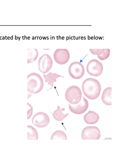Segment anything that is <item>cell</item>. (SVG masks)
<instances>
[{"mask_svg": "<svg viewBox=\"0 0 130 153\" xmlns=\"http://www.w3.org/2000/svg\"><path fill=\"white\" fill-rule=\"evenodd\" d=\"M82 88L85 96L90 100L97 98L101 89L100 84L98 80L91 78L84 80L82 83Z\"/></svg>", "mask_w": 130, "mask_h": 153, "instance_id": "obj_1", "label": "cell"}, {"mask_svg": "<svg viewBox=\"0 0 130 153\" xmlns=\"http://www.w3.org/2000/svg\"><path fill=\"white\" fill-rule=\"evenodd\" d=\"M27 90L32 94L40 92L44 86L43 80L41 76L36 73L29 74L27 77Z\"/></svg>", "mask_w": 130, "mask_h": 153, "instance_id": "obj_2", "label": "cell"}, {"mask_svg": "<svg viewBox=\"0 0 130 153\" xmlns=\"http://www.w3.org/2000/svg\"><path fill=\"white\" fill-rule=\"evenodd\" d=\"M82 96V93L80 88L75 85L69 87L65 93L66 100L73 105L78 103L81 100Z\"/></svg>", "mask_w": 130, "mask_h": 153, "instance_id": "obj_3", "label": "cell"}, {"mask_svg": "<svg viewBox=\"0 0 130 153\" xmlns=\"http://www.w3.org/2000/svg\"><path fill=\"white\" fill-rule=\"evenodd\" d=\"M101 132L99 128L96 126H88L84 128L81 133L82 139L96 140L100 139Z\"/></svg>", "mask_w": 130, "mask_h": 153, "instance_id": "obj_4", "label": "cell"}, {"mask_svg": "<svg viewBox=\"0 0 130 153\" xmlns=\"http://www.w3.org/2000/svg\"><path fill=\"white\" fill-rule=\"evenodd\" d=\"M68 71L70 76L73 78L79 79L82 78L85 73L83 65L78 62L72 63L69 65Z\"/></svg>", "mask_w": 130, "mask_h": 153, "instance_id": "obj_5", "label": "cell"}, {"mask_svg": "<svg viewBox=\"0 0 130 153\" xmlns=\"http://www.w3.org/2000/svg\"><path fill=\"white\" fill-rule=\"evenodd\" d=\"M86 70L90 75L99 76L102 73L103 66L102 64L96 59L90 60L87 64Z\"/></svg>", "mask_w": 130, "mask_h": 153, "instance_id": "obj_6", "label": "cell"}, {"mask_svg": "<svg viewBox=\"0 0 130 153\" xmlns=\"http://www.w3.org/2000/svg\"><path fill=\"white\" fill-rule=\"evenodd\" d=\"M50 119L48 115L42 112H39L33 117V124L38 128H43L47 126L50 123Z\"/></svg>", "mask_w": 130, "mask_h": 153, "instance_id": "obj_7", "label": "cell"}, {"mask_svg": "<svg viewBox=\"0 0 130 153\" xmlns=\"http://www.w3.org/2000/svg\"><path fill=\"white\" fill-rule=\"evenodd\" d=\"M53 61L50 56L47 54L42 56L38 61V69L44 74L48 72L51 69Z\"/></svg>", "mask_w": 130, "mask_h": 153, "instance_id": "obj_8", "label": "cell"}, {"mask_svg": "<svg viewBox=\"0 0 130 153\" xmlns=\"http://www.w3.org/2000/svg\"><path fill=\"white\" fill-rule=\"evenodd\" d=\"M53 57L55 61L57 63L64 65L69 60L70 54L66 49H57L54 52Z\"/></svg>", "mask_w": 130, "mask_h": 153, "instance_id": "obj_9", "label": "cell"}, {"mask_svg": "<svg viewBox=\"0 0 130 153\" xmlns=\"http://www.w3.org/2000/svg\"><path fill=\"white\" fill-rule=\"evenodd\" d=\"M81 100L77 105H73L69 104V108L71 112L74 114H80L84 113L87 110L89 105L88 100L83 97Z\"/></svg>", "mask_w": 130, "mask_h": 153, "instance_id": "obj_10", "label": "cell"}, {"mask_svg": "<svg viewBox=\"0 0 130 153\" xmlns=\"http://www.w3.org/2000/svg\"><path fill=\"white\" fill-rule=\"evenodd\" d=\"M91 53L94 55H97L98 58L101 60L107 59L110 55L109 49H90Z\"/></svg>", "mask_w": 130, "mask_h": 153, "instance_id": "obj_11", "label": "cell"}, {"mask_svg": "<svg viewBox=\"0 0 130 153\" xmlns=\"http://www.w3.org/2000/svg\"><path fill=\"white\" fill-rule=\"evenodd\" d=\"M99 118L97 113L91 111H89L84 116V121L88 124H93L96 123L99 121Z\"/></svg>", "mask_w": 130, "mask_h": 153, "instance_id": "obj_12", "label": "cell"}, {"mask_svg": "<svg viewBox=\"0 0 130 153\" xmlns=\"http://www.w3.org/2000/svg\"><path fill=\"white\" fill-rule=\"evenodd\" d=\"M111 87H107L103 92L101 98L103 102L105 105H112Z\"/></svg>", "mask_w": 130, "mask_h": 153, "instance_id": "obj_13", "label": "cell"}, {"mask_svg": "<svg viewBox=\"0 0 130 153\" xmlns=\"http://www.w3.org/2000/svg\"><path fill=\"white\" fill-rule=\"evenodd\" d=\"M43 76L45 79V82L48 84L51 85V87L48 90L51 89L53 86V83L56 81V79L59 77H64L63 76L58 75L56 73L50 72L47 74H43Z\"/></svg>", "mask_w": 130, "mask_h": 153, "instance_id": "obj_14", "label": "cell"}, {"mask_svg": "<svg viewBox=\"0 0 130 153\" xmlns=\"http://www.w3.org/2000/svg\"><path fill=\"white\" fill-rule=\"evenodd\" d=\"M65 110V108L60 109V106H58L57 108L52 114L54 119L58 121H61L63 120L68 114V113L66 114H64L62 111Z\"/></svg>", "mask_w": 130, "mask_h": 153, "instance_id": "obj_15", "label": "cell"}, {"mask_svg": "<svg viewBox=\"0 0 130 153\" xmlns=\"http://www.w3.org/2000/svg\"><path fill=\"white\" fill-rule=\"evenodd\" d=\"M27 50V63H31L37 58L38 56V51L37 49H29Z\"/></svg>", "mask_w": 130, "mask_h": 153, "instance_id": "obj_16", "label": "cell"}, {"mask_svg": "<svg viewBox=\"0 0 130 153\" xmlns=\"http://www.w3.org/2000/svg\"><path fill=\"white\" fill-rule=\"evenodd\" d=\"M38 133L37 130L31 126H27V139L38 140Z\"/></svg>", "mask_w": 130, "mask_h": 153, "instance_id": "obj_17", "label": "cell"}, {"mask_svg": "<svg viewBox=\"0 0 130 153\" xmlns=\"http://www.w3.org/2000/svg\"><path fill=\"white\" fill-rule=\"evenodd\" d=\"M61 139L67 140V137L66 134L61 130H57L54 132L52 134L50 139Z\"/></svg>", "mask_w": 130, "mask_h": 153, "instance_id": "obj_18", "label": "cell"}, {"mask_svg": "<svg viewBox=\"0 0 130 153\" xmlns=\"http://www.w3.org/2000/svg\"><path fill=\"white\" fill-rule=\"evenodd\" d=\"M28 111H27V119H29L32 114L33 107L28 102Z\"/></svg>", "mask_w": 130, "mask_h": 153, "instance_id": "obj_19", "label": "cell"}, {"mask_svg": "<svg viewBox=\"0 0 130 153\" xmlns=\"http://www.w3.org/2000/svg\"><path fill=\"white\" fill-rule=\"evenodd\" d=\"M7 39H9V37H7Z\"/></svg>", "mask_w": 130, "mask_h": 153, "instance_id": "obj_20", "label": "cell"}, {"mask_svg": "<svg viewBox=\"0 0 130 153\" xmlns=\"http://www.w3.org/2000/svg\"><path fill=\"white\" fill-rule=\"evenodd\" d=\"M3 37V38H2V39H4V37Z\"/></svg>", "mask_w": 130, "mask_h": 153, "instance_id": "obj_21", "label": "cell"}, {"mask_svg": "<svg viewBox=\"0 0 130 153\" xmlns=\"http://www.w3.org/2000/svg\"><path fill=\"white\" fill-rule=\"evenodd\" d=\"M11 39H12V37H11Z\"/></svg>", "mask_w": 130, "mask_h": 153, "instance_id": "obj_22", "label": "cell"}, {"mask_svg": "<svg viewBox=\"0 0 130 153\" xmlns=\"http://www.w3.org/2000/svg\"><path fill=\"white\" fill-rule=\"evenodd\" d=\"M0 38V39H1V37Z\"/></svg>", "mask_w": 130, "mask_h": 153, "instance_id": "obj_23", "label": "cell"}]
</instances>
